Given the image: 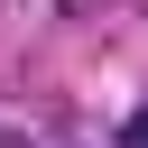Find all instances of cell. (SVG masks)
Wrapping results in <instances>:
<instances>
[{
	"label": "cell",
	"instance_id": "obj_1",
	"mask_svg": "<svg viewBox=\"0 0 148 148\" xmlns=\"http://www.w3.org/2000/svg\"><path fill=\"white\" fill-rule=\"evenodd\" d=\"M120 148H148V111H139V120H130V130H120Z\"/></svg>",
	"mask_w": 148,
	"mask_h": 148
},
{
	"label": "cell",
	"instance_id": "obj_2",
	"mask_svg": "<svg viewBox=\"0 0 148 148\" xmlns=\"http://www.w3.org/2000/svg\"><path fill=\"white\" fill-rule=\"evenodd\" d=\"M0 148H9V130H0Z\"/></svg>",
	"mask_w": 148,
	"mask_h": 148
}]
</instances>
